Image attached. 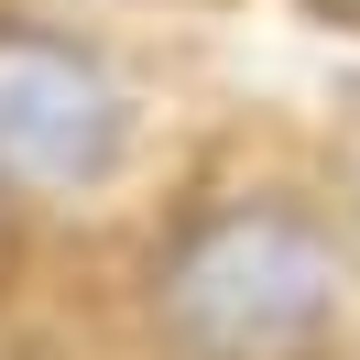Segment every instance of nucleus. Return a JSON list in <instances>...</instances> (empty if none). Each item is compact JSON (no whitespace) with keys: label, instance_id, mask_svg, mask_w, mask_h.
I'll list each match as a JSON object with an SVG mask.
<instances>
[{"label":"nucleus","instance_id":"f257e3e1","mask_svg":"<svg viewBox=\"0 0 360 360\" xmlns=\"http://www.w3.org/2000/svg\"><path fill=\"white\" fill-rule=\"evenodd\" d=\"M153 328L175 360H316L338 328V251L273 197L207 207L153 273Z\"/></svg>","mask_w":360,"mask_h":360},{"label":"nucleus","instance_id":"f03ea898","mask_svg":"<svg viewBox=\"0 0 360 360\" xmlns=\"http://www.w3.org/2000/svg\"><path fill=\"white\" fill-rule=\"evenodd\" d=\"M120 142H131V98L88 44L0 22V186H33V197L98 186Z\"/></svg>","mask_w":360,"mask_h":360},{"label":"nucleus","instance_id":"7ed1b4c3","mask_svg":"<svg viewBox=\"0 0 360 360\" xmlns=\"http://www.w3.org/2000/svg\"><path fill=\"white\" fill-rule=\"evenodd\" d=\"M328 11H338V22H360V0H328Z\"/></svg>","mask_w":360,"mask_h":360}]
</instances>
